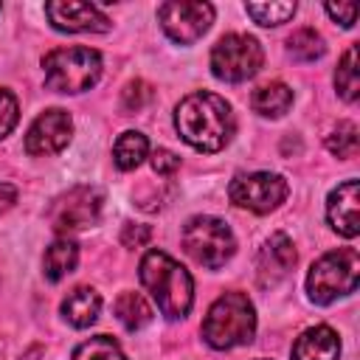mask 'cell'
<instances>
[{"label":"cell","mask_w":360,"mask_h":360,"mask_svg":"<svg viewBox=\"0 0 360 360\" xmlns=\"http://www.w3.org/2000/svg\"><path fill=\"white\" fill-rule=\"evenodd\" d=\"M174 127L197 152H219L233 135V112L222 96L197 90L177 104Z\"/></svg>","instance_id":"6da1fadb"},{"label":"cell","mask_w":360,"mask_h":360,"mask_svg":"<svg viewBox=\"0 0 360 360\" xmlns=\"http://www.w3.org/2000/svg\"><path fill=\"white\" fill-rule=\"evenodd\" d=\"M141 284L155 298L158 309L169 318H186L194 301V281L188 270L163 250H149L141 259Z\"/></svg>","instance_id":"7a4b0ae2"},{"label":"cell","mask_w":360,"mask_h":360,"mask_svg":"<svg viewBox=\"0 0 360 360\" xmlns=\"http://www.w3.org/2000/svg\"><path fill=\"white\" fill-rule=\"evenodd\" d=\"M253 332H256V309L245 292L219 295L202 321V338L214 349L242 346L253 338Z\"/></svg>","instance_id":"3957f363"},{"label":"cell","mask_w":360,"mask_h":360,"mask_svg":"<svg viewBox=\"0 0 360 360\" xmlns=\"http://www.w3.org/2000/svg\"><path fill=\"white\" fill-rule=\"evenodd\" d=\"M360 256L354 248H338L323 253L307 273V292L315 304H332L340 295L357 290Z\"/></svg>","instance_id":"277c9868"},{"label":"cell","mask_w":360,"mask_h":360,"mask_svg":"<svg viewBox=\"0 0 360 360\" xmlns=\"http://www.w3.org/2000/svg\"><path fill=\"white\" fill-rule=\"evenodd\" d=\"M45 84L56 93L90 90L101 76V56L93 48H56L42 59Z\"/></svg>","instance_id":"5b68a950"},{"label":"cell","mask_w":360,"mask_h":360,"mask_svg":"<svg viewBox=\"0 0 360 360\" xmlns=\"http://www.w3.org/2000/svg\"><path fill=\"white\" fill-rule=\"evenodd\" d=\"M183 248L197 264H202L208 270H217L233 256L236 239H233V231L222 219L202 214V217H191L186 222Z\"/></svg>","instance_id":"8992f818"},{"label":"cell","mask_w":360,"mask_h":360,"mask_svg":"<svg viewBox=\"0 0 360 360\" xmlns=\"http://www.w3.org/2000/svg\"><path fill=\"white\" fill-rule=\"evenodd\" d=\"M264 51L248 34H225L211 51V73L222 82H245L259 73Z\"/></svg>","instance_id":"52a82bcc"},{"label":"cell","mask_w":360,"mask_h":360,"mask_svg":"<svg viewBox=\"0 0 360 360\" xmlns=\"http://www.w3.org/2000/svg\"><path fill=\"white\" fill-rule=\"evenodd\" d=\"M287 180L273 172H253V174H239L228 186V197L233 205L248 208L253 214H270L287 200Z\"/></svg>","instance_id":"ba28073f"},{"label":"cell","mask_w":360,"mask_h":360,"mask_svg":"<svg viewBox=\"0 0 360 360\" xmlns=\"http://www.w3.org/2000/svg\"><path fill=\"white\" fill-rule=\"evenodd\" d=\"M158 20L169 39L180 45L197 42L214 22L211 3H191V0H169L158 8Z\"/></svg>","instance_id":"9c48e42d"},{"label":"cell","mask_w":360,"mask_h":360,"mask_svg":"<svg viewBox=\"0 0 360 360\" xmlns=\"http://www.w3.org/2000/svg\"><path fill=\"white\" fill-rule=\"evenodd\" d=\"M101 205H104V194L93 186H76L68 194H62L53 208H51V225L59 233H70V231H84L93 228L101 217Z\"/></svg>","instance_id":"30bf717a"},{"label":"cell","mask_w":360,"mask_h":360,"mask_svg":"<svg viewBox=\"0 0 360 360\" xmlns=\"http://www.w3.org/2000/svg\"><path fill=\"white\" fill-rule=\"evenodd\" d=\"M70 135H73V121L68 110L59 107L45 110L34 118V124L25 132V152L34 158H51L70 143Z\"/></svg>","instance_id":"8fae6325"},{"label":"cell","mask_w":360,"mask_h":360,"mask_svg":"<svg viewBox=\"0 0 360 360\" xmlns=\"http://www.w3.org/2000/svg\"><path fill=\"white\" fill-rule=\"evenodd\" d=\"M45 14L51 20V25L56 31H68V34H82V31H110V20L93 6V3H82V0H62V3H48Z\"/></svg>","instance_id":"7c38bea8"},{"label":"cell","mask_w":360,"mask_h":360,"mask_svg":"<svg viewBox=\"0 0 360 360\" xmlns=\"http://www.w3.org/2000/svg\"><path fill=\"white\" fill-rule=\"evenodd\" d=\"M326 219L332 231H338L346 239H354L360 233V183L346 180L326 197Z\"/></svg>","instance_id":"4fadbf2b"},{"label":"cell","mask_w":360,"mask_h":360,"mask_svg":"<svg viewBox=\"0 0 360 360\" xmlns=\"http://www.w3.org/2000/svg\"><path fill=\"white\" fill-rule=\"evenodd\" d=\"M295 264V248L290 242L287 233H273L264 248L259 250V262H256V270H259V281L264 287H273L278 284Z\"/></svg>","instance_id":"5bb4252c"},{"label":"cell","mask_w":360,"mask_h":360,"mask_svg":"<svg viewBox=\"0 0 360 360\" xmlns=\"http://www.w3.org/2000/svg\"><path fill=\"white\" fill-rule=\"evenodd\" d=\"M340 357V338L332 326H312L298 335L292 343V360H338Z\"/></svg>","instance_id":"9a60e30c"},{"label":"cell","mask_w":360,"mask_h":360,"mask_svg":"<svg viewBox=\"0 0 360 360\" xmlns=\"http://www.w3.org/2000/svg\"><path fill=\"white\" fill-rule=\"evenodd\" d=\"M101 309V295L93 287H76L73 292H68V298L62 301V315L70 326L84 329L90 323H96Z\"/></svg>","instance_id":"2e32d148"},{"label":"cell","mask_w":360,"mask_h":360,"mask_svg":"<svg viewBox=\"0 0 360 360\" xmlns=\"http://www.w3.org/2000/svg\"><path fill=\"white\" fill-rule=\"evenodd\" d=\"M292 104V90L284 84V82H270V84H262L253 98H250V107L264 115V118H278L290 110Z\"/></svg>","instance_id":"e0dca14e"},{"label":"cell","mask_w":360,"mask_h":360,"mask_svg":"<svg viewBox=\"0 0 360 360\" xmlns=\"http://www.w3.org/2000/svg\"><path fill=\"white\" fill-rule=\"evenodd\" d=\"M76 262H79V248H76V242H70V239H56V242L45 250V256H42L45 278H48V281L65 278L68 273L76 270Z\"/></svg>","instance_id":"ac0fdd59"},{"label":"cell","mask_w":360,"mask_h":360,"mask_svg":"<svg viewBox=\"0 0 360 360\" xmlns=\"http://www.w3.org/2000/svg\"><path fill=\"white\" fill-rule=\"evenodd\" d=\"M146 152H149L146 135L143 132H135V129H127V132L118 135V141L112 146V160H115V166L121 172H132V169H138L143 163Z\"/></svg>","instance_id":"d6986e66"},{"label":"cell","mask_w":360,"mask_h":360,"mask_svg":"<svg viewBox=\"0 0 360 360\" xmlns=\"http://www.w3.org/2000/svg\"><path fill=\"white\" fill-rule=\"evenodd\" d=\"M115 318L121 321L124 329L138 332L152 321V307L141 292H121L115 298Z\"/></svg>","instance_id":"ffe728a7"},{"label":"cell","mask_w":360,"mask_h":360,"mask_svg":"<svg viewBox=\"0 0 360 360\" xmlns=\"http://www.w3.org/2000/svg\"><path fill=\"white\" fill-rule=\"evenodd\" d=\"M287 51H290V56L298 59V62H315V59L323 56L326 45H323V39H321L318 31H312V28H298L295 34H290Z\"/></svg>","instance_id":"44dd1931"},{"label":"cell","mask_w":360,"mask_h":360,"mask_svg":"<svg viewBox=\"0 0 360 360\" xmlns=\"http://www.w3.org/2000/svg\"><path fill=\"white\" fill-rule=\"evenodd\" d=\"M335 87H338L340 98H346V101H357V96H360V79H357V45H352V48L343 53V59H340V65H338V70H335Z\"/></svg>","instance_id":"7402d4cb"},{"label":"cell","mask_w":360,"mask_h":360,"mask_svg":"<svg viewBox=\"0 0 360 360\" xmlns=\"http://www.w3.org/2000/svg\"><path fill=\"white\" fill-rule=\"evenodd\" d=\"M73 360H127V354L121 352V346L112 338L96 335V338H90V340L76 346Z\"/></svg>","instance_id":"603a6c76"},{"label":"cell","mask_w":360,"mask_h":360,"mask_svg":"<svg viewBox=\"0 0 360 360\" xmlns=\"http://www.w3.org/2000/svg\"><path fill=\"white\" fill-rule=\"evenodd\" d=\"M245 8L259 25H267V28L270 25H281L295 14V3H287V0H278V3H248Z\"/></svg>","instance_id":"cb8c5ba5"},{"label":"cell","mask_w":360,"mask_h":360,"mask_svg":"<svg viewBox=\"0 0 360 360\" xmlns=\"http://www.w3.org/2000/svg\"><path fill=\"white\" fill-rule=\"evenodd\" d=\"M326 146L332 155L338 158H354L357 155V127L352 121H340L329 135H326Z\"/></svg>","instance_id":"d4e9b609"},{"label":"cell","mask_w":360,"mask_h":360,"mask_svg":"<svg viewBox=\"0 0 360 360\" xmlns=\"http://www.w3.org/2000/svg\"><path fill=\"white\" fill-rule=\"evenodd\" d=\"M149 98H152V87H149L143 79H135V82H129V84L121 90V107H124L127 112L143 110V107L149 104Z\"/></svg>","instance_id":"484cf974"},{"label":"cell","mask_w":360,"mask_h":360,"mask_svg":"<svg viewBox=\"0 0 360 360\" xmlns=\"http://www.w3.org/2000/svg\"><path fill=\"white\" fill-rule=\"evenodd\" d=\"M17 118H20V104H17L14 93L0 87V141L6 135H11V129L17 127Z\"/></svg>","instance_id":"4316f807"},{"label":"cell","mask_w":360,"mask_h":360,"mask_svg":"<svg viewBox=\"0 0 360 360\" xmlns=\"http://www.w3.org/2000/svg\"><path fill=\"white\" fill-rule=\"evenodd\" d=\"M152 239L149 225H138V222H127L121 231V245L124 248H143Z\"/></svg>","instance_id":"83f0119b"},{"label":"cell","mask_w":360,"mask_h":360,"mask_svg":"<svg viewBox=\"0 0 360 360\" xmlns=\"http://www.w3.org/2000/svg\"><path fill=\"white\" fill-rule=\"evenodd\" d=\"M323 8H326V14H329L335 22H340L343 28H352L354 20H357V3H326Z\"/></svg>","instance_id":"f1b7e54d"},{"label":"cell","mask_w":360,"mask_h":360,"mask_svg":"<svg viewBox=\"0 0 360 360\" xmlns=\"http://www.w3.org/2000/svg\"><path fill=\"white\" fill-rule=\"evenodd\" d=\"M177 166H180V158H177L174 152H169V149H155V155H152V169H155L158 174H174Z\"/></svg>","instance_id":"f546056e"},{"label":"cell","mask_w":360,"mask_h":360,"mask_svg":"<svg viewBox=\"0 0 360 360\" xmlns=\"http://www.w3.org/2000/svg\"><path fill=\"white\" fill-rule=\"evenodd\" d=\"M14 202H17V188L8 186V183H0V211L11 208Z\"/></svg>","instance_id":"4dcf8cb0"},{"label":"cell","mask_w":360,"mask_h":360,"mask_svg":"<svg viewBox=\"0 0 360 360\" xmlns=\"http://www.w3.org/2000/svg\"><path fill=\"white\" fill-rule=\"evenodd\" d=\"M259 360H267V357H259Z\"/></svg>","instance_id":"1f68e13d"}]
</instances>
